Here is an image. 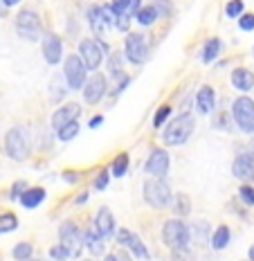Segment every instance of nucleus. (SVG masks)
Segmentation results:
<instances>
[{
  "label": "nucleus",
  "instance_id": "33",
  "mask_svg": "<svg viewBox=\"0 0 254 261\" xmlns=\"http://www.w3.org/2000/svg\"><path fill=\"white\" fill-rule=\"evenodd\" d=\"M59 84H61V79H54L52 81V84H50V88H52V101H54V104H59V101H63V99H66V95H68V86H59Z\"/></svg>",
  "mask_w": 254,
  "mask_h": 261
},
{
  "label": "nucleus",
  "instance_id": "53",
  "mask_svg": "<svg viewBox=\"0 0 254 261\" xmlns=\"http://www.w3.org/2000/svg\"><path fill=\"white\" fill-rule=\"evenodd\" d=\"M32 261H41V259H32Z\"/></svg>",
  "mask_w": 254,
  "mask_h": 261
},
{
  "label": "nucleus",
  "instance_id": "9",
  "mask_svg": "<svg viewBox=\"0 0 254 261\" xmlns=\"http://www.w3.org/2000/svg\"><path fill=\"white\" fill-rule=\"evenodd\" d=\"M147 54H149V47H147L144 34H139V32L126 34V41H124V57H126L128 63H133V65L144 63L147 61Z\"/></svg>",
  "mask_w": 254,
  "mask_h": 261
},
{
  "label": "nucleus",
  "instance_id": "14",
  "mask_svg": "<svg viewBox=\"0 0 254 261\" xmlns=\"http://www.w3.org/2000/svg\"><path fill=\"white\" fill-rule=\"evenodd\" d=\"M79 115H81V104H77V101H68L66 106L57 108V111L52 113L50 124H52L54 130H59V128H63L70 122H77Z\"/></svg>",
  "mask_w": 254,
  "mask_h": 261
},
{
  "label": "nucleus",
  "instance_id": "31",
  "mask_svg": "<svg viewBox=\"0 0 254 261\" xmlns=\"http://www.w3.org/2000/svg\"><path fill=\"white\" fill-rule=\"evenodd\" d=\"M77 133H79V122H70L63 128L57 130V138L61 140V142H70L72 138H77Z\"/></svg>",
  "mask_w": 254,
  "mask_h": 261
},
{
  "label": "nucleus",
  "instance_id": "40",
  "mask_svg": "<svg viewBox=\"0 0 254 261\" xmlns=\"http://www.w3.org/2000/svg\"><path fill=\"white\" fill-rule=\"evenodd\" d=\"M230 119H232V113H220V115H218V119H214V128H223V130H230V128H232ZM232 122H234V119H232Z\"/></svg>",
  "mask_w": 254,
  "mask_h": 261
},
{
  "label": "nucleus",
  "instance_id": "12",
  "mask_svg": "<svg viewBox=\"0 0 254 261\" xmlns=\"http://www.w3.org/2000/svg\"><path fill=\"white\" fill-rule=\"evenodd\" d=\"M106 88H108V77L106 74H99L95 72L93 77H88V81H86V86L81 90H83V101L90 106L99 104L101 99H104L106 95Z\"/></svg>",
  "mask_w": 254,
  "mask_h": 261
},
{
  "label": "nucleus",
  "instance_id": "55",
  "mask_svg": "<svg viewBox=\"0 0 254 261\" xmlns=\"http://www.w3.org/2000/svg\"><path fill=\"white\" fill-rule=\"evenodd\" d=\"M252 54H254V50H252Z\"/></svg>",
  "mask_w": 254,
  "mask_h": 261
},
{
  "label": "nucleus",
  "instance_id": "52",
  "mask_svg": "<svg viewBox=\"0 0 254 261\" xmlns=\"http://www.w3.org/2000/svg\"><path fill=\"white\" fill-rule=\"evenodd\" d=\"M250 153H254V142L250 144Z\"/></svg>",
  "mask_w": 254,
  "mask_h": 261
},
{
  "label": "nucleus",
  "instance_id": "4",
  "mask_svg": "<svg viewBox=\"0 0 254 261\" xmlns=\"http://www.w3.org/2000/svg\"><path fill=\"white\" fill-rule=\"evenodd\" d=\"M162 239H164V246L171 250H187L191 243V232L189 225L180 219H171L162 225Z\"/></svg>",
  "mask_w": 254,
  "mask_h": 261
},
{
  "label": "nucleus",
  "instance_id": "7",
  "mask_svg": "<svg viewBox=\"0 0 254 261\" xmlns=\"http://www.w3.org/2000/svg\"><path fill=\"white\" fill-rule=\"evenodd\" d=\"M63 79H66V86L70 90H79L86 86L88 81V68H86L83 59L79 54H70L63 63Z\"/></svg>",
  "mask_w": 254,
  "mask_h": 261
},
{
  "label": "nucleus",
  "instance_id": "39",
  "mask_svg": "<svg viewBox=\"0 0 254 261\" xmlns=\"http://www.w3.org/2000/svg\"><path fill=\"white\" fill-rule=\"evenodd\" d=\"M153 7H155V12H158V16H164V18L174 12L171 0H153Z\"/></svg>",
  "mask_w": 254,
  "mask_h": 261
},
{
  "label": "nucleus",
  "instance_id": "23",
  "mask_svg": "<svg viewBox=\"0 0 254 261\" xmlns=\"http://www.w3.org/2000/svg\"><path fill=\"white\" fill-rule=\"evenodd\" d=\"M88 25H90V30H93V34L97 36V39H101V36H104V32L108 30L104 16H101V7H99V5H95V7L88 12Z\"/></svg>",
  "mask_w": 254,
  "mask_h": 261
},
{
  "label": "nucleus",
  "instance_id": "26",
  "mask_svg": "<svg viewBox=\"0 0 254 261\" xmlns=\"http://www.w3.org/2000/svg\"><path fill=\"white\" fill-rule=\"evenodd\" d=\"M220 47H223V43H220V39H209L207 43H205L203 52H201L203 63H212L214 59L220 54Z\"/></svg>",
  "mask_w": 254,
  "mask_h": 261
},
{
  "label": "nucleus",
  "instance_id": "1",
  "mask_svg": "<svg viewBox=\"0 0 254 261\" xmlns=\"http://www.w3.org/2000/svg\"><path fill=\"white\" fill-rule=\"evenodd\" d=\"M193 128H196V117L193 113H180L176 119H171L166 124V128L162 130V140L166 146H180L191 138Z\"/></svg>",
  "mask_w": 254,
  "mask_h": 261
},
{
  "label": "nucleus",
  "instance_id": "19",
  "mask_svg": "<svg viewBox=\"0 0 254 261\" xmlns=\"http://www.w3.org/2000/svg\"><path fill=\"white\" fill-rule=\"evenodd\" d=\"M83 243L86 248L90 250V254H95V257H101L106 250V239L97 232V227H88V232H83Z\"/></svg>",
  "mask_w": 254,
  "mask_h": 261
},
{
  "label": "nucleus",
  "instance_id": "41",
  "mask_svg": "<svg viewBox=\"0 0 254 261\" xmlns=\"http://www.w3.org/2000/svg\"><path fill=\"white\" fill-rule=\"evenodd\" d=\"M171 261H198V259L187 248V250H171Z\"/></svg>",
  "mask_w": 254,
  "mask_h": 261
},
{
  "label": "nucleus",
  "instance_id": "32",
  "mask_svg": "<svg viewBox=\"0 0 254 261\" xmlns=\"http://www.w3.org/2000/svg\"><path fill=\"white\" fill-rule=\"evenodd\" d=\"M16 227H18V219L14 214H0V234L14 232Z\"/></svg>",
  "mask_w": 254,
  "mask_h": 261
},
{
  "label": "nucleus",
  "instance_id": "20",
  "mask_svg": "<svg viewBox=\"0 0 254 261\" xmlns=\"http://www.w3.org/2000/svg\"><path fill=\"white\" fill-rule=\"evenodd\" d=\"M230 84L241 92H250L254 88V74L247 68H236L230 77Z\"/></svg>",
  "mask_w": 254,
  "mask_h": 261
},
{
  "label": "nucleus",
  "instance_id": "27",
  "mask_svg": "<svg viewBox=\"0 0 254 261\" xmlns=\"http://www.w3.org/2000/svg\"><path fill=\"white\" fill-rule=\"evenodd\" d=\"M135 20H137L142 27H151L158 20V12H155V7L153 5H147V7H142L137 12V16H135Z\"/></svg>",
  "mask_w": 254,
  "mask_h": 261
},
{
  "label": "nucleus",
  "instance_id": "35",
  "mask_svg": "<svg viewBox=\"0 0 254 261\" xmlns=\"http://www.w3.org/2000/svg\"><path fill=\"white\" fill-rule=\"evenodd\" d=\"M50 259L52 261H68V259H72V257H70V250L63 246V243H57V246L50 248Z\"/></svg>",
  "mask_w": 254,
  "mask_h": 261
},
{
  "label": "nucleus",
  "instance_id": "17",
  "mask_svg": "<svg viewBox=\"0 0 254 261\" xmlns=\"http://www.w3.org/2000/svg\"><path fill=\"white\" fill-rule=\"evenodd\" d=\"M216 106V92L212 86H201L196 92V111L198 115H212Z\"/></svg>",
  "mask_w": 254,
  "mask_h": 261
},
{
  "label": "nucleus",
  "instance_id": "24",
  "mask_svg": "<svg viewBox=\"0 0 254 261\" xmlns=\"http://www.w3.org/2000/svg\"><path fill=\"white\" fill-rule=\"evenodd\" d=\"M230 239H232V232H230V227L228 225H218L216 230L212 232V248L214 250H223V248H228L230 246Z\"/></svg>",
  "mask_w": 254,
  "mask_h": 261
},
{
  "label": "nucleus",
  "instance_id": "3",
  "mask_svg": "<svg viewBox=\"0 0 254 261\" xmlns=\"http://www.w3.org/2000/svg\"><path fill=\"white\" fill-rule=\"evenodd\" d=\"M142 194H144V200L155 210H166V207L174 205V194H171V187L166 185L164 178H151V180H144Z\"/></svg>",
  "mask_w": 254,
  "mask_h": 261
},
{
  "label": "nucleus",
  "instance_id": "38",
  "mask_svg": "<svg viewBox=\"0 0 254 261\" xmlns=\"http://www.w3.org/2000/svg\"><path fill=\"white\" fill-rule=\"evenodd\" d=\"M169 113H171L169 106H160L158 113H155V117H153V126H155V128H162V124L169 119Z\"/></svg>",
  "mask_w": 254,
  "mask_h": 261
},
{
  "label": "nucleus",
  "instance_id": "45",
  "mask_svg": "<svg viewBox=\"0 0 254 261\" xmlns=\"http://www.w3.org/2000/svg\"><path fill=\"white\" fill-rule=\"evenodd\" d=\"M101 124H104V117H101V115H95L93 119H88V128H90V130H93V128H99Z\"/></svg>",
  "mask_w": 254,
  "mask_h": 261
},
{
  "label": "nucleus",
  "instance_id": "10",
  "mask_svg": "<svg viewBox=\"0 0 254 261\" xmlns=\"http://www.w3.org/2000/svg\"><path fill=\"white\" fill-rule=\"evenodd\" d=\"M115 241L120 243L122 248H126L135 259H139V261H149V259H151L149 248L144 246V241H142V239H139L137 234H135V232L128 230V227H122V230L115 232Z\"/></svg>",
  "mask_w": 254,
  "mask_h": 261
},
{
  "label": "nucleus",
  "instance_id": "11",
  "mask_svg": "<svg viewBox=\"0 0 254 261\" xmlns=\"http://www.w3.org/2000/svg\"><path fill=\"white\" fill-rule=\"evenodd\" d=\"M79 57L83 59L86 68L97 72L99 65L104 63V50L99 47V41L97 39H83L79 43Z\"/></svg>",
  "mask_w": 254,
  "mask_h": 261
},
{
  "label": "nucleus",
  "instance_id": "13",
  "mask_svg": "<svg viewBox=\"0 0 254 261\" xmlns=\"http://www.w3.org/2000/svg\"><path fill=\"white\" fill-rule=\"evenodd\" d=\"M169 165H171V158L166 153V149H153L144 162V171L153 178H164L169 173Z\"/></svg>",
  "mask_w": 254,
  "mask_h": 261
},
{
  "label": "nucleus",
  "instance_id": "8",
  "mask_svg": "<svg viewBox=\"0 0 254 261\" xmlns=\"http://www.w3.org/2000/svg\"><path fill=\"white\" fill-rule=\"evenodd\" d=\"M59 239H61V243L70 250V257L72 259L81 257L86 243H83V232H81V227L77 225V223L74 221H63L61 225H59Z\"/></svg>",
  "mask_w": 254,
  "mask_h": 261
},
{
  "label": "nucleus",
  "instance_id": "51",
  "mask_svg": "<svg viewBox=\"0 0 254 261\" xmlns=\"http://www.w3.org/2000/svg\"><path fill=\"white\" fill-rule=\"evenodd\" d=\"M247 257H250V261H254V246H250V250H247Z\"/></svg>",
  "mask_w": 254,
  "mask_h": 261
},
{
  "label": "nucleus",
  "instance_id": "16",
  "mask_svg": "<svg viewBox=\"0 0 254 261\" xmlns=\"http://www.w3.org/2000/svg\"><path fill=\"white\" fill-rule=\"evenodd\" d=\"M41 47H43V59H45L50 65L61 63V59H63V41L59 39L57 34H45L43 36Z\"/></svg>",
  "mask_w": 254,
  "mask_h": 261
},
{
  "label": "nucleus",
  "instance_id": "46",
  "mask_svg": "<svg viewBox=\"0 0 254 261\" xmlns=\"http://www.w3.org/2000/svg\"><path fill=\"white\" fill-rule=\"evenodd\" d=\"M86 200H88V192L79 194V196H77V200H74V205H86Z\"/></svg>",
  "mask_w": 254,
  "mask_h": 261
},
{
  "label": "nucleus",
  "instance_id": "18",
  "mask_svg": "<svg viewBox=\"0 0 254 261\" xmlns=\"http://www.w3.org/2000/svg\"><path fill=\"white\" fill-rule=\"evenodd\" d=\"M95 227H97V232L106 239V241L115 237V219H112V212L108 207H99L97 219H95Z\"/></svg>",
  "mask_w": 254,
  "mask_h": 261
},
{
  "label": "nucleus",
  "instance_id": "47",
  "mask_svg": "<svg viewBox=\"0 0 254 261\" xmlns=\"http://www.w3.org/2000/svg\"><path fill=\"white\" fill-rule=\"evenodd\" d=\"M7 9H9V7L5 5V0H0V18H3L5 14H7Z\"/></svg>",
  "mask_w": 254,
  "mask_h": 261
},
{
  "label": "nucleus",
  "instance_id": "15",
  "mask_svg": "<svg viewBox=\"0 0 254 261\" xmlns=\"http://www.w3.org/2000/svg\"><path fill=\"white\" fill-rule=\"evenodd\" d=\"M232 173L243 182H254V153L245 151V153L236 155L232 162Z\"/></svg>",
  "mask_w": 254,
  "mask_h": 261
},
{
  "label": "nucleus",
  "instance_id": "42",
  "mask_svg": "<svg viewBox=\"0 0 254 261\" xmlns=\"http://www.w3.org/2000/svg\"><path fill=\"white\" fill-rule=\"evenodd\" d=\"M239 27L243 32H252L254 30V14H243L239 18Z\"/></svg>",
  "mask_w": 254,
  "mask_h": 261
},
{
  "label": "nucleus",
  "instance_id": "2",
  "mask_svg": "<svg viewBox=\"0 0 254 261\" xmlns=\"http://www.w3.org/2000/svg\"><path fill=\"white\" fill-rule=\"evenodd\" d=\"M5 153L12 160L23 162L32 153V135L27 126H14L5 135Z\"/></svg>",
  "mask_w": 254,
  "mask_h": 261
},
{
  "label": "nucleus",
  "instance_id": "54",
  "mask_svg": "<svg viewBox=\"0 0 254 261\" xmlns=\"http://www.w3.org/2000/svg\"><path fill=\"white\" fill-rule=\"evenodd\" d=\"M86 261H95V259H86Z\"/></svg>",
  "mask_w": 254,
  "mask_h": 261
},
{
  "label": "nucleus",
  "instance_id": "48",
  "mask_svg": "<svg viewBox=\"0 0 254 261\" xmlns=\"http://www.w3.org/2000/svg\"><path fill=\"white\" fill-rule=\"evenodd\" d=\"M18 3H20V0H5V5H7V7H16Z\"/></svg>",
  "mask_w": 254,
  "mask_h": 261
},
{
  "label": "nucleus",
  "instance_id": "49",
  "mask_svg": "<svg viewBox=\"0 0 254 261\" xmlns=\"http://www.w3.org/2000/svg\"><path fill=\"white\" fill-rule=\"evenodd\" d=\"M104 261H117V254H104Z\"/></svg>",
  "mask_w": 254,
  "mask_h": 261
},
{
  "label": "nucleus",
  "instance_id": "37",
  "mask_svg": "<svg viewBox=\"0 0 254 261\" xmlns=\"http://www.w3.org/2000/svg\"><path fill=\"white\" fill-rule=\"evenodd\" d=\"M110 176H112V173H110L108 167L97 173V178H95V189H97V192H104V189L108 187V182H110Z\"/></svg>",
  "mask_w": 254,
  "mask_h": 261
},
{
  "label": "nucleus",
  "instance_id": "22",
  "mask_svg": "<svg viewBox=\"0 0 254 261\" xmlns=\"http://www.w3.org/2000/svg\"><path fill=\"white\" fill-rule=\"evenodd\" d=\"M189 232H191V241H196L198 246H205L207 241H212V225L207 221H196L189 225Z\"/></svg>",
  "mask_w": 254,
  "mask_h": 261
},
{
  "label": "nucleus",
  "instance_id": "21",
  "mask_svg": "<svg viewBox=\"0 0 254 261\" xmlns=\"http://www.w3.org/2000/svg\"><path fill=\"white\" fill-rule=\"evenodd\" d=\"M45 189L43 187H27L25 194L20 196V205H23L25 210H36L39 205L45 200Z\"/></svg>",
  "mask_w": 254,
  "mask_h": 261
},
{
  "label": "nucleus",
  "instance_id": "50",
  "mask_svg": "<svg viewBox=\"0 0 254 261\" xmlns=\"http://www.w3.org/2000/svg\"><path fill=\"white\" fill-rule=\"evenodd\" d=\"M117 261H131V257H126V254H117Z\"/></svg>",
  "mask_w": 254,
  "mask_h": 261
},
{
  "label": "nucleus",
  "instance_id": "25",
  "mask_svg": "<svg viewBox=\"0 0 254 261\" xmlns=\"http://www.w3.org/2000/svg\"><path fill=\"white\" fill-rule=\"evenodd\" d=\"M124 61H126V59H124L122 54H110V57H108V77H110L112 81H120V79L126 77L124 70H122Z\"/></svg>",
  "mask_w": 254,
  "mask_h": 261
},
{
  "label": "nucleus",
  "instance_id": "5",
  "mask_svg": "<svg viewBox=\"0 0 254 261\" xmlns=\"http://www.w3.org/2000/svg\"><path fill=\"white\" fill-rule=\"evenodd\" d=\"M14 27H16V34L27 43H36V41H41V36H43L41 16L36 14L34 9H23V12L16 16Z\"/></svg>",
  "mask_w": 254,
  "mask_h": 261
},
{
  "label": "nucleus",
  "instance_id": "43",
  "mask_svg": "<svg viewBox=\"0 0 254 261\" xmlns=\"http://www.w3.org/2000/svg\"><path fill=\"white\" fill-rule=\"evenodd\" d=\"M25 185H27V182H16L14 187H12V192H9V198H12V200H20V196H23L25 189H27Z\"/></svg>",
  "mask_w": 254,
  "mask_h": 261
},
{
  "label": "nucleus",
  "instance_id": "29",
  "mask_svg": "<svg viewBox=\"0 0 254 261\" xmlns=\"http://www.w3.org/2000/svg\"><path fill=\"white\" fill-rule=\"evenodd\" d=\"M171 207H174V212L180 216V219H185L189 212H191V200H189L187 194H178L174 198V205H171Z\"/></svg>",
  "mask_w": 254,
  "mask_h": 261
},
{
  "label": "nucleus",
  "instance_id": "28",
  "mask_svg": "<svg viewBox=\"0 0 254 261\" xmlns=\"http://www.w3.org/2000/svg\"><path fill=\"white\" fill-rule=\"evenodd\" d=\"M12 254H14L16 261H32V257H34V246L27 243V241H20V243L14 246Z\"/></svg>",
  "mask_w": 254,
  "mask_h": 261
},
{
  "label": "nucleus",
  "instance_id": "34",
  "mask_svg": "<svg viewBox=\"0 0 254 261\" xmlns=\"http://www.w3.org/2000/svg\"><path fill=\"white\" fill-rule=\"evenodd\" d=\"M243 9H245L243 0H230V3L225 5V14H228V18H241Z\"/></svg>",
  "mask_w": 254,
  "mask_h": 261
},
{
  "label": "nucleus",
  "instance_id": "6",
  "mask_svg": "<svg viewBox=\"0 0 254 261\" xmlns=\"http://www.w3.org/2000/svg\"><path fill=\"white\" fill-rule=\"evenodd\" d=\"M232 119L239 126L241 133L254 135V99L247 95H241L232 104Z\"/></svg>",
  "mask_w": 254,
  "mask_h": 261
},
{
  "label": "nucleus",
  "instance_id": "44",
  "mask_svg": "<svg viewBox=\"0 0 254 261\" xmlns=\"http://www.w3.org/2000/svg\"><path fill=\"white\" fill-rule=\"evenodd\" d=\"M63 180H66L68 185L79 182V173H74V171H66V173H63Z\"/></svg>",
  "mask_w": 254,
  "mask_h": 261
},
{
  "label": "nucleus",
  "instance_id": "36",
  "mask_svg": "<svg viewBox=\"0 0 254 261\" xmlns=\"http://www.w3.org/2000/svg\"><path fill=\"white\" fill-rule=\"evenodd\" d=\"M239 198L243 205H247V207H254V187L252 185H243L239 189Z\"/></svg>",
  "mask_w": 254,
  "mask_h": 261
},
{
  "label": "nucleus",
  "instance_id": "30",
  "mask_svg": "<svg viewBox=\"0 0 254 261\" xmlns=\"http://www.w3.org/2000/svg\"><path fill=\"white\" fill-rule=\"evenodd\" d=\"M126 171H128V153H120L115 160H112L110 173L115 178H124V176H126Z\"/></svg>",
  "mask_w": 254,
  "mask_h": 261
}]
</instances>
